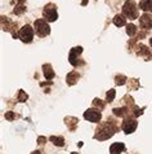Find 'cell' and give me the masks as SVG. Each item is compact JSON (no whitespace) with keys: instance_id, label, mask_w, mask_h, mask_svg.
I'll return each mask as SVG.
<instances>
[{"instance_id":"1","label":"cell","mask_w":152,"mask_h":154,"mask_svg":"<svg viewBox=\"0 0 152 154\" xmlns=\"http://www.w3.org/2000/svg\"><path fill=\"white\" fill-rule=\"evenodd\" d=\"M119 130L117 127H113V123H108V122H104L102 123L98 130H97V134L94 136L95 140H107L110 137H112L113 134Z\"/></svg>"},{"instance_id":"2","label":"cell","mask_w":152,"mask_h":154,"mask_svg":"<svg viewBox=\"0 0 152 154\" xmlns=\"http://www.w3.org/2000/svg\"><path fill=\"white\" fill-rule=\"evenodd\" d=\"M122 14L129 20L138 18L139 12L137 9V5H136V3H134V0H126L124 7H122Z\"/></svg>"},{"instance_id":"3","label":"cell","mask_w":152,"mask_h":154,"mask_svg":"<svg viewBox=\"0 0 152 154\" xmlns=\"http://www.w3.org/2000/svg\"><path fill=\"white\" fill-rule=\"evenodd\" d=\"M34 26H35V32L40 38H44L50 34V27L48 22H46V20H36Z\"/></svg>"},{"instance_id":"4","label":"cell","mask_w":152,"mask_h":154,"mask_svg":"<svg viewBox=\"0 0 152 154\" xmlns=\"http://www.w3.org/2000/svg\"><path fill=\"white\" fill-rule=\"evenodd\" d=\"M43 16L44 18L48 21V22H54L57 18H58V12H57V8L54 4H46L44 7V11H43Z\"/></svg>"},{"instance_id":"5","label":"cell","mask_w":152,"mask_h":154,"mask_svg":"<svg viewBox=\"0 0 152 154\" xmlns=\"http://www.w3.org/2000/svg\"><path fill=\"white\" fill-rule=\"evenodd\" d=\"M83 53V47H75L70 51V56H69V61L72 66H79V65H84V62L81 60H79V56Z\"/></svg>"},{"instance_id":"6","label":"cell","mask_w":152,"mask_h":154,"mask_svg":"<svg viewBox=\"0 0 152 154\" xmlns=\"http://www.w3.org/2000/svg\"><path fill=\"white\" fill-rule=\"evenodd\" d=\"M18 38L23 43H31L34 39V30L30 25H25V26L19 30L18 32Z\"/></svg>"},{"instance_id":"7","label":"cell","mask_w":152,"mask_h":154,"mask_svg":"<svg viewBox=\"0 0 152 154\" xmlns=\"http://www.w3.org/2000/svg\"><path fill=\"white\" fill-rule=\"evenodd\" d=\"M137 126H138V123H137L136 119H133L132 117H125L121 128H122V131H124L126 135H129V134H133V132L136 131Z\"/></svg>"},{"instance_id":"8","label":"cell","mask_w":152,"mask_h":154,"mask_svg":"<svg viewBox=\"0 0 152 154\" xmlns=\"http://www.w3.org/2000/svg\"><path fill=\"white\" fill-rule=\"evenodd\" d=\"M84 118L89 122L93 123H98L102 118V114H101V110L95 109V108H92V109H88L85 113H84Z\"/></svg>"},{"instance_id":"9","label":"cell","mask_w":152,"mask_h":154,"mask_svg":"<svg viewBox=\"0 0 152 154\" xmlns=\"http://www.w3.org/2000/svg\"><path fill=\"white\" fill-rule=\"evenodd\" d=\"M139 23H141V27L143 29H152V16L148 13H145L139 18Z\"/></svg>"},{"instance_id":"10","label":"cell","mask_w":152,"mask_h":154,"mask_svg":"<svg viewBox=\"0 0 152 154\" xmlns=\"http://www.w3.org/2000/svg\"><path fill=\"white\" fill-rule=\"evenodd\" d=\"M138 51H141V52H137L138 56L145 57V60H150V58H152V54H151V52L148 51V48H147L146 45L139 44V45H138Z\"/></svg>"},{"instance_id":"11","label":"cell","mask_w":152,"mask_h":154,"mask_svg":"<svg viewBox=\"0 0 152 154\" xmlns=\"http://www.w3.org/2000/svg\"><path fill=\"white\" fill-rule=\"evenodd\" d=\"M125 150V145L122 143H115L110 146V153L111 154H120Z\"/></svg>"},{"instance_id":"12","label":"cell","mask_w":152,"mask_h":154,"mask_svg":"<svg viewBox=\"0 0 152 154\" xmlns=\"http://www.w3.org/2000/svg\"><path fill=\"white\" fill-rule=\"evenodd\" d=\"M43 70H44V76L48 80H50V79H53L54 78V71H53V69H52V65H49V63H44L43 65Z\"/></svg>"},{"instance_id":"13","label":"cell","mask_w":152,"mask_h":154,"mask_svg":"<svg viewBox=\"0 0 152 154\" xmlns=\"http://www.w3.org/2000/svg\"><path fill=\"white\" fill-rule=\"evenodd\" d=\"M139 8L143 12H152V0H141L139 2Z\"/></svg>"},{"instance_id":"14","label":"cell","mask_w":152,"mask_h":154,"mask_svg":"<svg viewBox=\"0 0 152 154\" xmlns=\"http://www.w3.org/2000/svg\"><path fill=\"white\" fill-rule=\"evenodd\" d=\"M79 78H80V74L77 71H71L70 74L67 75V84H69V85L75 84L79 80Z\"/></svg>"},{"instance_id":"15","label":"cell","mask_w":152,"mask_h":154,"mask_svg":"<svg viewBox=\"0 0 152 154\" xmlns=\"http://www.w3.org/2000/svg\"><path fill=\"white\" fill-rule=\"evenodd\" d=\"M113 23H115L117 27L125 26V25H126V20H125V16H124V14H116L115 17H113Z\"/></svg>"},{"instance_id":"16","label":"cell","mask_w":152,"mask_h":154,"mask_svg":"<svg viewBox=\"0 0 152 154\" xmlns=\"http://www.w3.org/2000/svg\"><path fill=\"white\" fill-rule=\"evenodd\" d=\"M112 113L115 117H126V114L129 113V108L126 106H122V108H116L112 110Z\"/></svg>"},{"instance_id":"17","label":"cell","mask_w":152,"mask_h":154,"mask_svg":"<svg viewBox=\"0 0 152 154\" xmlns=\"http://www.w3.org/2000/svg\"><path fill=\"white\" fill-rule=\"evenodd\" d=\"M52 143L56 145V146H60V148H62L63 145H65V139L62 137V136H50V139H49Z\"/></svg>"},{"instance_id":"18","label":"cell","mask_w":152,"mask_h":154,"mask_svg":"<svg viewBox=\"0 0 152 154\" xmlns=\"http://www.w3.org/2000/svg\"><path fill=\"white\" fill-rule=\"evenodd\" d=\"M137 32H138V31H137L136 25H133V23H128V25H126V34H128L130 38H133Z\"/></svg>"},{"instance_id":"19","label":"cell","mask_w":152,"mask_h":154,"mask_svg":"<svg viewBox=\"0 0 152 154\" xmlns=\"http://www.w3.org/2000/svg\"><path fill=\"white\" fill-rule=\"evenodd\" d=\"M93 106H94V108H99V110H103L104 102L102 100H99V98H94V100H93Z\"/></svg>"},{"instance_id":"20","label":"cell","mask_w":152,"mask_h":154,"mask_svg":"<svg viewBox=\"0 0 152 154\" xmlns=\"http://www.w3.org/2000/svg\"><path fill=\"white\" fill-rule=\"evenodd\" d=\"M115 95H116L115 89H110V91L107 92V96H106V101H107V102H112V101H113V98H115Z\"/></svg>"},{"instance_id":"21","label":"cell","mask_w":152,"mask_h":154,"mask_svg":"<svg viewBox=\"0 0 152 154\" xmlns=\"http://www.w3.org/2000/svg\"><path fill=\"white\" fill-rule=\"evenodd\" d=\"M115 82H116L117 85H122V84L126 82V76H124V75H116Z\"/></svg>"},{"instance_id":"22","label":"cell","mask_w":152,"mask_h":154,"mask_svg":"<svg viewBox=\"0 0 152 154\" xmlns=\"http://www.w3.org/2000/svg\"><path fill=\"white\" fill-rule=\"evenodd\" d=\"M27 97H28V96L22 91V89H21L19 93H18V101H19V102H25V101L27 100Z\"/></svg>"},{"instance_id":"23","label":"cell","mask_w":152,"mask_h":154,"mask_svg":"<svg viewBox=\"0 0 152 154\" xmlns=\"http://www.w3.org/2000/svg\"><path fill=\"white\" fill-rule=\"evenodd\" d=\"M25 11H26V8H25L23 5H16V8H14V13L16 14H22Z\"/></svg>"},{"instance_id":"24","label":"cell","mask_w":152,"mask_h":154,"mask_svg":"<svg viewBox=\"0 0 152 154\" xmlns=\"http://www.w3.org/2000/svg\"><path fill=\"white\" fill-rule=\"evenodd\" d=\"M5 118L8 119V121H13V119L16 118V114H14L13 112H8V113L5 114Z\"/></svg>"},{"instance_id":"25","label":"cell","mask_w":152,"mask_h":154,"mask_svg":"<svg viewBox=\"0 0 152 154\" xmlns=\"http://www.w3.org/2000/svg\"><path fill=\"white\" fill-rule=\"evenodd\" d=\"M45 141H46V139H45V137H43V136H40V137L37 139V143H39V145H44Z\"/></svg>"},{"instance_id":"26","label":"cell","mask_w":152,"mask_h":154,"mask_svg":"<svg viewBox=\"0 0 152 154\" xmlns=\"http://www.w3.org/2000/svg\"><path fill=\"white\" fill-rule=\"evenodd\" d=\"M31 154H41V153H40V152H32Z\"/></svg>"},{"instance_id":"27","label":"cell","mask_w":152,"mask_h":154,"mask_svg":"<svg viewBox=\"0 0 152 154\" xmlns=\"http://www.w3.org/2000/svg\"><path fill=\"white\" fill-rule=\"evenodd\" d=\"M150 45H151V48H152V38L150 39Z\"/></svg>"}]
</instances>
